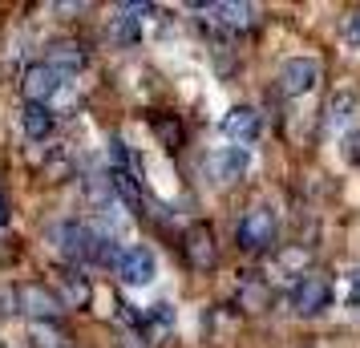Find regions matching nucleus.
<instances>
[{
  "instance_id": "nucleus-1",
  "label": "nucleus",
  "mask_w": 360,
  "mask_h": 348,
  "mask_svg": "<svg viewBox=\"0 0 360 348\" xmlns=\"http://www.w3.org/2000/svg\"><path fill=\"white\" fill-rule=\"evenodd\" d=\"M276 211L271 207H251L243 219H239V227H235V243L243 251H267L276 243Z\"/></svg>"
},
{
  "instance_id": "nucleus-2",
  "label": "nucleus",
  "mask_w": 360,
  "mask_h": 348,
  "mask_svg": "<svg viewBox=\"0 0 360 348\" xmlns=\"http://www.w3.org/2000/svg\"><path fill=\"white\" fill-rule=\"evenodd\" d=\"M198 13H202L207 25L223 29V33H243L259 17V8L247 4V0H214V4H198Z\"/></svg>"
},
{
  "instance_id": "nucleus-3",
  "label": "nucleus",
  "mask_w": 360,
  "mask_h": 348,
  "mask_svg": "<svg viewBox=\"0 0 360 348\" xmlns=\"http://www.w3.org/2000/svg\"><path fill=\"white\" fill-rule=\"evenodd\" d=\"M182 255L195 271H214L219 267V243H214L211 223H191L182 235Z\"/></svg>"
},
{
  "instance_id": "nucleus-4",
  "label": "nucleus",
  "mask_w": 360,
  "mask_h": 348,
  "mask_svg": "<svg viewBox=\"0 0 360 348\" xmlns=\"http://www.w3.org/2000/svg\"><path fill=\"white\" fill-rule=\"evenodd\" d=\"M320 85V61L316 57H288L279 65V89L288 98H304Z\"/></svg>"
},
{
  "instance_id": "nucleus-5",
  "label": "nucleus",
  "mask_w": 360,
  "mask_h": 348,
  "mask_svg": "<svg viewBox=\"0 0 360 348\" xmlns=\"http://www.w3.org/2000/svg\"><path fill=\"white\" fill-rule=\"evenodd\" d=\"M13 308H20V312L29 316V324H33V320H61L65 304H61V296H53L45 283H20Z\"/></svg>"
},
{
  "instance_id": "nucleus-6",
  "label": "nucleus",
  "mask_w": 360,
  "mask_h": 348,
  "mask_svg": "<svg viewBox=\"0 0 360 348\" xmlns=\"http://www.w3.org/2000/svg\"><path fill=\"white\" fill-rule=\"evenodd\" d=\"M49 239H53V247L61 251V255H65L69 264H89V247H94V231H89L85 223H73V219H69V223H57Z\"/></svg>"
},
{
  "instance_id": "nucleus-7",
  "label": "nucleus",
  "mask_w": 360,
  "mask_h": 348,
  "mask_svg": "<svg viewBox=\"0 0 360 348\" xmlns=\"http://www.w3.org/2000/svg\"><path fill=\"white\" fill-rule=\"evenodd\" d=\"M332 304V283L320 276H304L292 288V312L295 316H320Z\"/></svg>"
},
{
  "instance_id": "nucleus-8",
  "label": "nucleus",
  "mask_w": 360,
  "mask_h": 348,
  "mask_svg": "<svg viewBox=\"0 0 360 348\" xmlns=\"http://www.w3.org/2000/svg\"><path fill=\"white\" fill-rule=\"evenodd\" d=\"M207 166H211V179L223 186H235L239 179L247 174V166H251V158H247L243 146H223L214 150L211 158H207Z\"/></svg>"
},
{
  "instance_id": "nucleus-9",
  "label": "nucleus",
  "mask_w": 360,
  "mask_h": 348,
  "mask_svg": "<svg viewBox=\"0 0 360 348\" xmlns=\"http://www.w3.org/2000/svg\"><path fill=\"white\" fill-rule=\"evenodd\" d=\"M356 117H360V94L356 89H340V94H332V101H328V110H324V130L348 134Z\"/></svg>"
},
{
  "instance_id": "nucleus-10",
  "label": "nucleus",
  "mask_w": 360,
  "mask_h": 348,
  "mask_svg": "<svg viewBox=\"0 0 360 348\" xmlns=\"http://www.w3.org/2000/svg\"><path fill=\"white\" fill-rule=\"evenodd\" d=\"M57 85L61 77L53 73L45 61H37V65L25 69V77H20V94H25V105H45V101L57 94Z\"/></svg>"
},
{
  "instance_id": "nucleus-11",
  "label": "nucleus",
  "mask_w": 360,
  "mask_h": 348,
  "mask_svg": "<svg viewBox=\"0 0 360 348\" xmlns=\"http://www.w3.org/2000/svg\"><path fill=\"white\" fill-rule=\"evenodd\" d=\"M114 271L122 276V283H130V288H142V283L154 280L158 264H154V255H150L146 247H126V251H122V259H117Z\"/></svg>"
},
{
  "instance_id": "nucleus-12",
  "label": "nucleus",
  "mask_w": 360,
  "mask_h": 348,
  "mask_svg": "<svg viewBox=\"0 0 360 348\" xmlns=\"http://www.w3.org/2000/svg\"><path fill=\"white\" fill-rule=\"evenodd\" d=\"M259 130H263V117H259V110H251V105H235V110H227V117H223V134H227L235 146L255 142Z\"/></svg>"
},
{
  "instance_id": "nucleus-13",
  "label": "nucleus",
  "mask_w": 360,
  "mask_h": 348,
  "mask_svg": "<svg viewBox=\"0 0 360 348\" xmlns=\"http://www.w3.org/2000/svg\"><path fill=\"white\" fill-rule=\"evenodd\" d=\"M85 49L77 45V41H53L49 53H45V65L57 73V77H73V73H82L85 69Z\"/></svg>"
},
{
  "instance_id": "nucleus-14",
  "label": "nucleus",
  "mask_w": 360,
  "mask_h": 348,
  "mask_svg": "<svg viewBox=\"0 0 360 348\" xmlns=\"http://www.w3.org/2000/svg\"><path fill=\"white\" fill-rule=\"evenodd\" d=\"M105 179H110V191H114V199L122 202V207H130V211L142 207V186H138V179H134V170H117L114 166Z\"/></svg>"
},
{
  "instance_id": "nucleus-15",
  "label": "nucleus",
  "mask_w": 360,
  "mask_h": 348,
  "mask_svg": "<svg viewBox=\"0 0 360 348\" xmlns=\"http://www.w3.org/2000/svg\"><path fill=\"white\" fill-rule=\"evenodd\" d=\"M29 340H33V348H69V332L61 328V320H33Z\"/></svg>"
},
{
  "instance_id": "nucleus-16",
  "label": "nucleus",
  "mask_w": 360,
  "mask_h": 348,
  "mask_svg": "<svg viewBox=\"0 0 360 348\" xmlns=\"http://www.w3.org/2000/svg\"><path fill=\"white\" fill-rule=\"evenodd\" d=\"M138 37H142V29H138V17H134L130 8L122 4V8H117V17L110 20V41H114L117 49H130V45H138Z\"/></svg>"
},
{
  "instance_id": "nucleus-17",
  "label": "nucleus",
  "mask_w": 360,
  "mask_h": 348,
  "mask_svg": "<svg viewBox=\"0 0 360 348\" xmlns=\"http://www.w3.org/2000/svg\"><path fill=\"white\" fill-rule=\"evenodd\" d=\"M276 264H279V271H288V276H308V264H311V251L304 247V243H288V247H279V255H276Z\"/></svg>"
},
{
  "instance_id": "nucleus-18",
  "label": "nucleus",
  "mask_w": 360,
  "mask_h": 348,
  "mask_svg": "<svg viewBox=\"0 0 360 348\" xmlns=\"http://www.w3.org/2000/svg\"><path fill=\"white\" fill-rule=\"evenodd\" d=\"M20 126H25V134H29L33 142H41V138H49L53 134V114L45 110V105H25Z\"/></svg>"
},
{
  "instance_id": "nucleus-19",
  "label": "nucleus",
  "mask_w": 360,
  "mask_h": 348,
  "mask_svg": "<svg viewBox=\"0 0 360 348\" xmlns=\"http://www.w3.org/2000/svg\"><path fill=\"white\" fill-rule=\"evenodd\" d=\"M271 304V288L263 280H243V288H239V308H247V312H263Z\"/></svg>"
},
{
  "instance_id": "nucleus-20",
  "label": "nucleus",
  "mask_w": 360,
  "mask_h": 348,
  "mask_svg": "<svg viewBox=\"0 0 360 348\" xmlns=\"http://www.w3.org/2000/svg\"><path fill=\"white\" fill-rule=\"evenodd\" d=\"M89 299H94V288H89V280H85L82 271H69L65 276V308H89Z\"/></svg>"
},
{
  "instance_id": "nucleus-21",
  "label": "nucleus",
  "mask_w": 360,
  "mask_h": 348,
  "mask_svg": "<svg viewBox=\"0 0 360 348\" xmlns=\"http://www.w3.org/2000/svg\"><path fill=\"white\" fill-rule=\"evenodd\" d=\"M154 130H158V138H162L166 150H182V142H186V134H182V122L179 117H154Z\"/></svg>"
},
{
  "instance_id": "nucleus-22",
  "label": "nucleus",
  "mask_w": 360,
  "mask_h": 348,
  "mask_svg": "<svg viewBox=\"0 0 360 348\" xmlns=\"http://www.w3.org/2000/svg\"><path fill=\"white\" fill-rule=\"evenodd\" d=\"M142 324H154V328H170V324H174V308L158 299V304H154L146 316H142Z\"/></svg>"
},
{
  "instance_id": "nucleus-23",
  "label": "nucleus",
  "mask_w": 360,
  "mask_h": 348,
  "mask_svg": "<svg viewBox=\"0 0 360 348\" xmlns=\"http://www.w3.org/2000/svg\"><path fill=\"white\" fill-rule=\"evenodd\" d=\"M340 33H344V41H348V45H352V49H360V8H352V13H348V17H344Z\"/></svg>"
},
{
  "instance_id": "nucleus-24",
  "label": "nucleus",
  "mask_w": 360,
  "mask_h": 348,
  "mask_svg": "<svg viewBox=\"0 0 360 348\" xmlns=\"http://www.w3.org/2000/svg\"><path fill=\"white\" fill-rule=\"evenodd\" d=\"M69 170H73V162H69L65 154H57V158H53V162L45 166V170H41V174H45V183H61Z\"/></svg>"
},
{
  "instance_id": "nucleus-25",
  "label": "nucleus",
  "mask_w": 360,
  "mask_h": 348,
  "mask_svg": "<svg viewBox=\"0 0 360 348\" xmlns=\"http://www.w3.org/2000/svg\"><path fill=\"white\" fill-rule=\"evenodd\" d=\"M344 158L360 166V126H356V130H348V134H344Z\"/></svg>"
},
{
  "instance_id": "nucleus-26",
  "label": "nucleus",
  "mask_w": 360,
  "mask_h": 348,
  "mask_svg": "<svg viewBox=\"0 0 360 348\" xmlns=\"http://www.w3.org/2000/svg\"><path fill=\"white\" fill-rule=\"evenodd\" d=\"M122 348H146V336L142 332H126L122 336Z\"/></svg>"
},
{
  "instance_id": "nucleus-27",
  "label": "nucleus",
  "mask_w": 360,
  "mask_h": 348,
  "mask_svg": "<svg viewBox=\"0 0 360 348\" xmlns=\"http://www.w3.org/2000/svg\"><path fill=\"white\" fill-rule=\"evenodd\" d=\"M348 304H360V267L352 271V292H348Z\"/></svg>"
},
{
  "instance_id": "nucleus-28",
  "label": "nucleus",
  "mask_w": 360,
  "mask_h": 348,
  "mask_svg": "<svg viewBox=\"0 0 360 348\" xmlns=\"http://www.w3.org/2000/svg\"><path fill=\"white\" fill-rule=\"evenodd\" d=\"M4 223H8V199L0 195V227H4Z\"/></svg>"
}]
</instances>
